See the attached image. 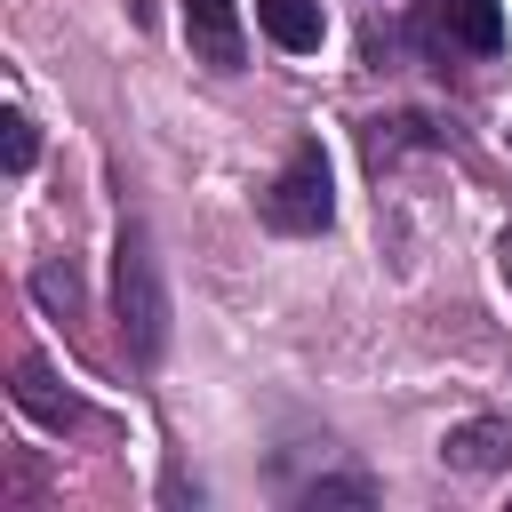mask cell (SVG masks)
Here are the masks:
<instances>
[{"label":"cell","mask_w":512,"mask_h":512,"mask_svg":"<svg viewBox=\"0 0 512 512\" xmlns=\"http://www.w3.org/2000/svg\"><path fill=\"white\" fill-rule=\"evenodd\" d=\"M112 312H120L128 360H160V344H168V288H160V256H152V232L144 224H120V248H112Z\"/></svg>","instance_id":"6da1fadb"},{"label":"cell","mask_w":512,"mask_h":512,"mask_svg":"<svg viewBox=\"0 0 512 512\" xmlns=\"http://www.w3.org/2000/svg\"><path fill=\"white\" fill-rule=\"evenodd\" d=\"M328 216H336V176H328V152L304 136L264 192V224L272 232H328Z\"/></svg>","instance_id":"7a4b0ae2"},{"label":"cell","mask_w":512,"mask_h":512,"mask_svg":"<svg viewBox=\"0 0 512 512\" xmlns=\"http://www.w3.org/2000/svg\"><path fill=\"white\" fill-rule=\"evenodd\" d=\"M184 40H192V56H200V64H216V72H240V56H248L240 0H184Z\"/></svg>","instance_id":"3957f363"},{"label":"cell","mask_w":512,"mask_h":512,"mask_svg":"<svg viewBox=\"0 0 512 512\" xmlns=\"http://www.w3.org/2000/svg\"><path fill=\"white\" fill-rule=\"evenodd\" d=\"M440 456H448V472L488 480V472L512 464V424H504V416H472V424H456V432L440 440Z\"/></svg>","instance_id":"277c9868"},{"label":"cell","mask_w":512,"mask_h":512,"mask_svg":"<svg viewBox=\"0 0 512 512\" xmlns=\"http://www.w3.org/2000/svg\"><path fill=\"white\" fill-rule=\"evenodd\" d=\"M16 408H24L32 424H48V432L80 424V400L56 384V368H48V360H16Z\"/></svg>","instance_id":"5b68a950"},{"label":"cell","mask_w":512,"mask_h":512,"mask_svg":"<svg viewBox=\"0 0 512 512\" xmlns=\"http://www.w3.org/2000/svg\"><path fill=\"white\" fill-rule=\"evenodd\" d=\"M256 24L288 48V56H312L328 40V8L320 0H256Z\"/></svg>","instance_id":"8992f818"},{"label":"cell","mask_w":512,"mask_h":512,"mask_svg":"<svg viewBox=\"0 0 512 512\" xmlns=\"http://www.w3.org/2000/svg\"><path fill=\"white\" fill-rule=\"evenodd\" d=\"M448 40L472 48V56H496L504 48V8L496 0H448Z\"/></svg>","instance_id":"52a82bcc"},{"label":"cell","mask_w":512,"mask_h":512,"mask_svg":"<svg viewBox=\"0 0 512 512\" xmlns=\"http://www.w3.org/2000/svg\"><path fill=\"white\" fill-rule=\"evenodd\" d=\"M0 144H8V168H16V176L40 160V128H32L24 112H8V120H0Z\"/></svg>","instance_id":"ba28073f"},{"label":"cell","mask_w":512,"mask_h":512,"mask_svg":"<svg viewBox=\"0 0 512 512\" xmlns=\"http://www.w3.org/2000/svg\"><path fill=\"white\" fill-rule=\"evenodd\" d=\"M32 288H40V304H72V296H80V288H72V264H56V256L32 272Z\"/></svg>","instance_id":"9c48e42d"},{"label":"cell","mask_w":512,"mask_h":512,"mask_svg":"<svg viewBox=\"0 0 512 512\" xmlns=\"http://www.w3.org/2000/svg\"><path fill=\"white\" fill-rule=\"evenodd\" d=\"M312 504H368V480H320Z\"/></svg>","instance_id":"30bf717a"},{"label":"cell","mask_w":512,"mask_h":512,"mask_svg":"<svg viewBox=\"0 0 512 512\" xmlns=\"http://www.w3.org/2000/svg\"><path fill=\"white\" fill-rule=\"evenodd\" d=\"M496 264H504V280H512V232H504V240H496Z\"/></svg>","instance_id":"8fae6325"}]
</instances>
